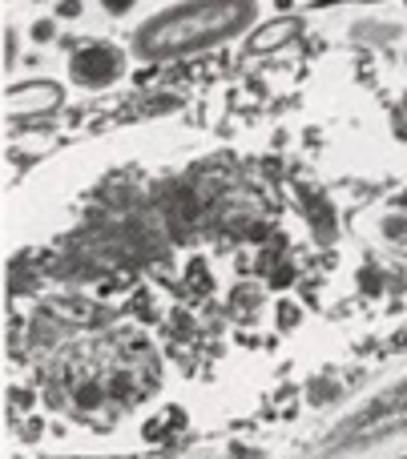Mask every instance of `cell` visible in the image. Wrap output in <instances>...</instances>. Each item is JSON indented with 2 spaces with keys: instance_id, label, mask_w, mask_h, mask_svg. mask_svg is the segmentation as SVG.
Returning <instances> with one entry per match:
<instances>
[{
  "instance_id": "obj_2",
  "label": "cell",
  "mask_w": 407,
  "mask_h": 459,
  "mask_svg": "<svg viewBox=\"0 0 407 459\" xmlns=\"http://www.w3.org/2000/svg\"><path fill=\"white\" fill-rule=\"evenodd\" d=\"M69 73L77 85H109V81L121 77V53L109 45H85L81 53H73Z\"/></svg>"
},
{
  "instance_id": "obj_3",
  "label": "cell",
  "mask_w": 407,
  "mask_h": 459,
  "mask_svg": "<svg viewBox=\"0 0 407 459\" xmlns=\"http://www.w3.org/2000/svg\"><path fill=\"white\" fill-rule=\"evenodd\" d=\"M129 4H134V0H105V8H109V13H126Z\"/></svg>"
},
{
  "instance_id": "obj_1",
  "label": "cell",
  "mask_w": 407,
  "mask_h": 459,
  "mask_svg": "<svg viewBox=\"0 0 407 459\" xmlns=\"http://www.w3.org/2000/svg\"><path fill=\"white\" fill-rule=\"evenodd\" d=\"M255 8V0H186L145 21L134 37V48L150 61L198 53V48L222 45L242 29H250Z\"/></svg>"
}]
</instances>
